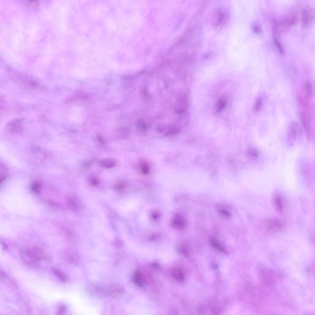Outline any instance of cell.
<instances>
[{
	"mask_svg": "<svg viewBox=\"0 0 315 315\" xmlns=\"http://www.w3.org/2000/svg\"><path fill=\"white\" fill-rule=\"evenodd\" d=\"M226 104H227V99L225 98L222 97L221 99H220L216 103V106H215L216 111L217 112L221 111L225 107Z\"/></svg>",
	"mask_w": 315,
	"mask_h": 315,
	"instance_id": "cell-4",
	"label": "cell"
},
{
	"mask_svg": "<svg viewBox=\"0 0 315 315\" xmlns=\"http://www.w3.org/2000/svg\"><path fill=\"white\" fill-rule=\"evenodd\" d=\"M297 20V14L296 12H291L288 15L287 19L285 20V25L290 26L296 23Z\"/></svg>",
	"mask_w": 315,
	"mask_h": 315,
	"instance_id": "cell-2",
	"label": "cell"
},
{
	"mask_svg": "<svg viewBox=\"0 0 315 315\" xmlns=\"http://www.w3.org/2000/svg\"><path fill=\"white\" fill-rule=\"evenodd\" d=\"M313 18V10L310 8H305L302 12V20L304 25H308Z\"/></svg>",
	"mask_w": 315,
	"mask_h": 315,
	"instance_id": "cell-1",
	"label": "cell"
},
{
	"mask_svg": "<svg viewBox=\"0 0 315 315\" xmlns=\"http://www.w3.org/2000/svg\"><path fill=\"white\" fill-rule=\"evenodd\" d=\"M134 280L135 283L137 284L139 286H143L145 283L144 278L142 274L139 272H137L134 275Z\"/></svg>",
	"mask_w": 315,
	"mask_h": 315,
	"instance_id": "cell-3",
	"label": "cell"
},
{
	"mask_svg": "<svg viewBox=\"0 0 315 315\" xmlns=\"http://www.w3.org/2000/svg\"><path fill=\"white\" fill-rule=\"evenodd\" d=\"M303 90L307 96L310 97L313 94V86L310 82H306L304 84Z\"/></svg>",
	"mask_w": 315,
	"mask_h": 315,
	"instance_id": "cell-5",
	"label": "cell"
}]
</instances>
